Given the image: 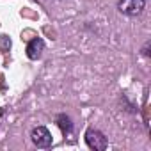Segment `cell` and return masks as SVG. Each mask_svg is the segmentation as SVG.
<instances>
[{"label": "cell", "instance_id": "1", "mask_svg": "<svg viewBox=\"0 0 151 151\" xmlns=\"http://www.w3.org/2000/svg\"><path fill=\"white\" fill-rule=\"evenodd\" d=\"M86 144H87L91 149H94V151H105L107 146H109L107 137H105L100 130H96V128H89V130L86 132Z\"/></svg>", "mask_w": 151, "mask_h": 151}, {"label": "cell", "instance_id": "6", "mask_svg": "<svg viewBox=\"0 0 151 151\" xmlns=\"http://www.w3.org/2000/svg\"><path fill=\"white\" fill-rule=\"evenodd\" d=\"M147 50H149V43H146V46H144V50H142V53H144L146 57L149 55V52H147Z\"/></svg>", "mask_w": 151, "mask_h": 151}, {"label": "cell", "instance_id": "4", "mask_svg": "<svg viewBox=\"0 0 151 151\" xmlns=\"http://www.w3.org/2000/svg\"><path fill=\"white\" fill-rule=\"evenodd\" d=\"M43 50H45V43H43V39L36 37V39H32V41L27 45V57L32 59V60H37V59L41 57Z\"/></svg>", "mask_w": 151, "mask_h": 151}, {"label": "cell", "instance_id": "3", "mask_svg": "<svg viewBox=\"0 0 151 151\" xmlns=\"http://www.w3.org/2000/svg\"><path fill=\"white\" fill-rule=\"evenodd\" d=\"M30 137H32V142L37 146V147H50L52 146V133L48 132V128H45V126H36L34 130H32V133H30Z\"/></svg>", "mask_w": 151, "mask_h": 151}, {"label": "cell", "instance_id": "2", "mask_svg": "<svg viewBox=\"0 0 151 151\" xmlns=\"http://www.w3.org/2000/svg\"><path fill=\"white\" fill-rule=\"evenodd\" d=\"M146 0H119V13H123L124 16H139L144 11Z\"/></svg>", "mask_w": 151, "mask_h": 151}, {"label": "cell", "instance_id": "5", "mask_svg": "<svg viewBox=\"0 0 151 151\" xmlns=\"http://www.w3.org/2000/svg\"><path fill=\"white\" fill-rule=\"evenodd\" d=\"M55 123H57V126L62 130V133H71V130H73V123H71L69 116H66V114H59L57 119H55Z\"/></svg>", "mask_w": 151, "mask_h": 151}]
</instances>
